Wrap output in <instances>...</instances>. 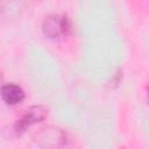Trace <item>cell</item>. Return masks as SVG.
Listing matches in <instances>:
<instances>
[{
	"label": "cell",
	"instance_id": "277c9868",
	"mask_svg": "<svg viewBox=\"0 0 149 149\" xmlns=\"http://www.w3.org/2000/svg\"><path fill=\"white\" fill-rule=\"evenodd\" d=\"M1 97L3 101L8 105H16L20 104L23 98H24V92L21 88V86L14 84V83H8L2 85L1 87Z\"/></svg>",
	"mask_w": 149,
	"mask_h": 149
},
{
	"label": "cell",
	"instance_id": "6da1fadb",
	"mask_svg": "<svg viewBox=\"0 0 149 149\" xmlns=\"http://www.w3.org/2000/svg\"><path fill=\"white\" fill-rule=\"evenodd\" d=\"M36 143L43 149H70V139L65 132L57 127L40 129L34 136Z\"/></svg>",
	"mask_w": 149,
	"mask_h": 149
},
{
	"label": "cell",
	"instance_id": "3957f363",
	"mask_svg": "<svg viewBox=\"0 0 149 149\" xmlns=\"http://www.w3.org/2000/svg\"><path fill=\"white\" fill-rule=\"evenodd\" d=\"M45 116H47V109L44 107H42V106H31L16 121V123H15V130L17 133H22L28 127H30L33 123L43 120Z\"/></svg>",
	"mask_w": 149,
	"mask_h": 149
},
{
	"label": "cell",
	"instance_id": "7a4b0ae2",
	"mask_svg": "<svg viewBox=\"0 0 149 149\" xmlns=\"http://www.w3.org/2000/svg\"><path fill=\"white\" fill-rule=\"evenodd\" d=\"M42 30L50 38L66 36L71 31V21L64 14H51L43 20Z\"/></svg>",
	"mask_w": 149,
	"mask_h": 149
}]
</instances>
